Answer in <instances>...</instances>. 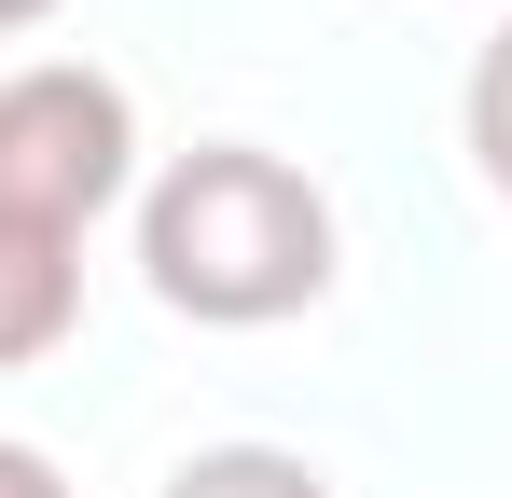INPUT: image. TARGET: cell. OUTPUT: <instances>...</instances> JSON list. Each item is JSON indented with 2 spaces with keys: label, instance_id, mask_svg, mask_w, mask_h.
<instances>
[{
  "label": "cell",
  "instance_id": "6da1fadb",
  "mask_svg": "<svg viewBox=\"0 0 512 498\" xmlns=\"http://www.w3.org/2000/svg\"><path fill=\"white\" fill-rule=\"evenodd\" d=\"M333 194L263 139H194L139 180V277L194 332H277L333 291Z\"/></svg>",
  "mask_w": 512,
  "mask_h": 498
},
{
  "label": "cell",
  "instance_id": "7a4b0ae2",
  "mask_svg": "<svg viewBox=\"0 0 512 498\" xmlns=\"http://www.w3.org/2000/svg\"><path fill=\"white\" fill-rule=\"evenodd\" d=\"M139 194V97L97 56H28L0 70V236L84 249Z\"/></svg>",
  "mask_w": 512,
  "mask_h": 498
},
{
  "label": "cell",
  "instance_id": "3957f363",
  "mask_svg": "<svg viewBox=\"0 0 512 498\" xmlns=\"http://www.w3.org/2000/svg\"><path fill=\"white\" fill-rule=\"evenodd\" d=\"M70 332H84V249H56V236H0V374L56 360Z\"/></svg>",
  "mask_w": 512,
  "mask_h": 498
},
{
  "label": "cell",
  "instance_id": "277c9868",
  "mask_svg": "<svg viewBox=\"0 0 512 498\" xmlns=\"http://www.w3.org/2000/svg\"><path fill=\"white\" fill-rule=\"evenodd\" d=\"M153 498H333V471L291 457V443H194Z\"/></svg>",
  "mask_w": 512,
  "mask_h": 498
},
{
  "label": "cell",
  "instance_id": "5b68a950",
  "mask_svg": "<svg viewBox=\"0 0 512 498\" xmlns=\"http://www.w3.org/2000/svg\"><path fill=\"white\" fill-rule=\"evenodd\" d=\"M457 139H471V166H485V194L512 208V14L471 42V83H457Z\"/></svg>",
  "mask_w": 512,
  "mask_h": 498
},
{
  "label": "cell",
  "instance_id": "8992f818",
  "mask_svg": "<svg viewBox=\"0 0 512 498\" xmlns=\"http://www.w3.org/2000/svg\"><path fill=\"white\" fill-rule=\"evenodd\" d=\"M0 498H70V471H56L42 443H14V429H0Z\"/></svg>",
  "mask_w": 512,
  "mask_h": 498
},
{
  "label": "cell",
  "instance_id": "52a82bcc",
  "mask_svg": "<svg viewBox=\"0 0 512 498\" xmlns=\"http://www.w3.org/2000/svg\"><path fill=\"white\" fill-rule=\"evenodd\" d=\"M56 14H70V0H0V42H14V28H56Z\"/></svg>",
  "mask_w": 512,
  "mask_h": 498
}]
</instances>
